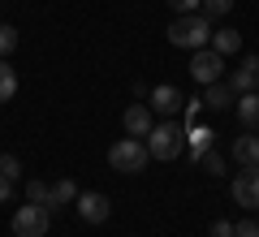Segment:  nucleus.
Listing matches in <instances>:
<instances>
[{"instance_id": "f257e3e1", "label": "nucleus", "mask_w": 259, "mask_h": 237, "mask_svg": "<svg viewBox=\"0 0 259 237\" xmlns=\"http://www.w3.org/2000/svg\"><path fill=\"white\" fill-rule=\"evenodd\" d=\"M168 43L173 48H190V52H199V48L212 43V18H203V13H177L173 22H168Z\"/></svg>"}, {"instance_id": "f03ea898", "label": "nucleus", "mask_w": 259, "mask_h": 237, "mask_svg": "<svg viewBox=\"0 0 259 237\" xmlns=\"http://www.w3.org/2000/svg\"><path fill=\"white\" fill-rule=\"evenodd\" d=\"M147 143H143V138H117V143L108 147V168L112 173H121V177H134V173H143V168H147Z\"/></svg>"}, {"instance_id": "7ed1b4c3", "label": "nucleus", "mask_w": 259, "mask_h": 237, "mask_svg": "<svg viewBox=\"0 0 259 237\" xmlns=\"http://www.w3.org/2000/svg\"><path fill=\"white\" fill-rule=\"evenodd\" d=\"M182 151H186V129L177 125L173 117H164L160 125H151V134H147V155L151 160H177Z\"/></svg>"}, {"instance_id": "20e7f679", "label": "nucleus", "mask_w": 259, "mask_h": 237, "mask_svg": "<svg viewBox=\"0 0 259 237\" xmlns=\"http://www.w3.org/2000/svg\"><path fill=\"white\" fill-rule=\"evenodd\" d=\"M52 228V207L44 203H22L13 211V237H48Z\"/></svg>"}, {"instance_id": "39448f33", "label": "nucleus", "mask_w": 259, "mask_h": 237, "mask_svg": "<svg viewBox=\"0 0 259 237\" xmlns=\"http://www.w3.org/2000/svg\"><path fill=\"white\" fill-rule=\"evenodd\" d=\"M186 73H190L199 86H212V82H221V73H225V56L212 52V48H199V52L190 56V65H186Z\"/></svg>"}, {"instance_id": "423d86ee", "label": "nucleus", "mask_w": 259, "mask_h": 237, "mask_svg": "<svg viewBox=\"0 0 259 237\" xmlns=\"http://www.w3.org/2000/svg\"><path fill=\"white\" fill-rule=\"evenodd\" d=\"M78 216L87 220V224H104V220L112 216V203H108V194H95V190H87V194H78Z\"/></svg>"}, {"instance_id": "0eeeda50", "label": "nucleus", "mask_w": 259, "mask_h": 237, "mask_svg": "<svg viewBox=\"0 0 259 237\" xmlns=\"http://www.w3.org/2000/svg\"><path fill=\"white\" fill-rule=\"evenodd\" d=\"M233 203L259 211V168H246V173L233 177Z\"/></svg>"}, {"instance_id": "6e6552de", "label": "nucleus", "mask_w": 259, "mask_h": 237, "mask_svg": "<svg viewBox=\"0 0 259 237\" xmlns=\"http://www.w3.org/2000/svg\"><path fill=\"white\" fill-rule=\"evenodd\" d=\"M121 125H125V134L130 138H147L151 134V104H130L125 112H121Z\"/></svg>"}, {"instance_id": "1a4fd4ad", "label": "nucleus", "mask_w": 259, "mask_h": 237, "mask_svg": "<svg viewBox=\"0 0 259 237\" xmlns=\"http://www.w3.org/2000/svg\"><path fill=\"white\" fill-rule=\"evenodd\" d=\"M147 100H151V108H156L160 117H177V112L186 108V95L177 91V86H168V82H164V86H151Z\"/></svg>"}, {"instance_id": "9d476101", "label": "nucleus", "mask_w": 259, "mask_h": 237, "mask_svg": "<svg viewBox=\"0 0 259 237\" xmlns=\"http://www.w3.org/2000/svg\"><path fill=\"white\" fill-rule=\"evenodd\" d=\"M212 143H216V134L207 125H199V121H194L190 129H186V151L194 155V164H199V160H203L207 151H212Z\"/></svg>"}, {"instance_id": "9b49d317", "label": "nucleus", "mask_w": 259, "mask_h": 237, "mask_svg": "<svg viewBox=\"0 0 259 237\" xmlns=\"http://www.w3.org/2000/svg\"><path fill=\"white\" fill-rule=\"evenodd\" d=\"M255 78H259V56H242V65L233 69L229 86H233L238 95H246V91H255Z\"/></svg>"}, {"instance_id": "f8f14e48", "label": "nucleus", "mask_w": 259, "mask_h": 237, "mask_svg": "<svg viewBox=\"0 0 259 237\" xmlns=\"http://www.w3.org/2000/svg\"><path fill=\"white\" fill-rule=\"evenodd\" d=\"M233 160H238L242 168H259V134L233 138Z\"/></svg>"}, {"instance_id": "ddd939ff", "label": "nucleus", "mask_w": 259, "mask_h": 237, "mask_svg": "<svg viewBox=\"0 0 259 237\" xmlns=\"http://www.w3.org/2000/svg\"><path fill=\"white\" fill-rule=\"evenodd\" d=\"M238 104V91H233L229 82H212V86H203V108H233Z\"/></svg>"}, {"instance_id": "4468645a", "label": "nucleus", "mask_w": 259, "mask_h": 237, "mask_svg": "<svg viewBox=\"0 0 259 237\" xmlns=\"http://www.w3.org/2000/svg\"><path fill=\"white\" fill-rule=\"evenodd\" d=\"M238 121H242L246 129H259V91L238 95Z\"/></svg>"}, {"instance_id": "2eb2a0df", "label": "nucleus", "mask_w": 259, "mask_h": 237, "mask_svg": "<svg viewBox=\"0 0 259 237\" xmlns=\"http://www.w3.org/2000/svg\"><path fill=\"white\" fill-rule=\"evenodd\" d=\"M207 48H212V52H221V56H233V52L242 48V35H238L233 26H225V30H212V43H207Z\"/></svg>"}, {"instance_id": "dca6fc26", "label": "nucleus", "mask_w": 259, "mask_h": 237, "mask_svg": "<svg viewBox=\"0 0 259 237\" xmlns=\"http://www.w3.org/2000/svg\"><path fill=\"white\" fill-rule=\"evenodd\" d=\"M78 199V185L69 181V177H61V181L48 185V207H65V203H74Z\"/></svg>"}, {"instance_id": "f3484780", "label": "nucleus", "mask_w": 259, "mask_h": 237, "mask_svg": "<svg viewBox=\"0 0 259 237\" xmlns=\"http://www.w3.org/2000/svg\"><path fill=\"white\" fill-rule=\"evenodd\" d=\"M13 95H18V69L0 56V104H9Z\"/></svg>"}, {"instance_id": "a211bd4d", "label": "nucleus", "mask_w": 259, "mask_h": 237, "mask_svg": "<svg viewBox=\"0 0 259 237\" xmlns=\"http://www.w3.org/2000/svg\"><path fill=\"white\" fill-rule=\"evenodd\" d=\"M0 177H5V181H18L22 177V160L18 155H0Z\"/></svg>"}, {"instance_id": "6ab92c4d", "label": "nucleus", "mask_w": 259, "mask_h": 237, "mask_svg": "<svg viewBox=\"0 0 259 237\" xmlns=\"http://www.w3.org/2000/svg\"><path fill=\"white\" fill-rule=\"evenodd\" d=\"M229 9H233V0H203V5H199V13H203V18H225Z\"/></svg>"}, {"instance_id": "aec40b11", "label": "nucleus", "mask_w": 259, "mask_h": 237, "mask_svg": "<svg viewBox=\"0 0 259 237\" xmlns=\"http://www.w3.org/2000/svg\"><path fill=\"white\" fill-rule=\"evenodd\" d=\"M18 48V26H0V56H9Z\"/></svg>"}, {"instance_id": "412c9836", "label": "nucleus", "mask_w": 259, "mask_h": 237, "mask_svg": "<svg viewBox=\"0 0 259 237\" xmlns=\"http://www.w3.org/2000/svg\"><path fill=\"white\" fill-rule=\"evenodd\" d=\"M203 168H207L212 177H225V155H221V151H207V155H203Z\"/></svg>"}, {"instance_id": "4be33fe9", "label": "nucleus", "mask_w": 259, "mask_h": 237, "mask_svg": "<svg viewBox=\"0 0 259 237\" xmlns=\"http://www.w3.org/2000/svg\"><path fill=\"white\" fill-rule=\"evenodd\" d=\"M26 199H30V203H44V207H48V181H26Z\"/></svg>"}, {"instance_id": "5701e85b", "label": "nucleus", "mask_w": 259, "mask_h": 237, "mask_svg": "<svg viewBox=\"0 0 259 237\" xmlns=\"http://www.w3.org/2000/svg\"><path fill=\"white\" fill-rule=\"evenodd\" d=\"M233 237H259V220H238L233 224Z\"/></svg>"}, {"instance_id": "b1692460", "label": "nucleus", "mask_w": 259, "mask_h": 237, "mask_svg": "<svg viewBox=\"0 0 259 237\" xmlns=\"http://www.w3.org/2000/svg\"><path fill=\"white\" fill-rule=\"evenodd\" d=\"M168 9L173 13H199V5H203V0H164Z\"/></svg>"}, {"instance_id": "393cba45", "label": "nucleus", "mask_w": 259, "mask_h": 237, "mask_svg": "<svg viewBox=\"0 0 259 237\" xmlns=\"http://www.w3.org/2000/svg\"><path fill=\"white\" fill-rule=\"evenodd\" d=\"M182 112H186V117H190V121H199V112H203V95H190Z\"/></svg>"}, {"instance_id": "a878e982", "label": "nucleus", "mask_w": 259, "mask_h": 237, "mask_svg": "<svg viewBox=\"0 0 259 237\" xmlns=\"http://www.w3.org/2000/svg\"><path fill=\"white\" fill-rule=\"evenodd\" d=\"M212 237H233V220H212Z\"/></svg>"}, {"instance_id": "bb28decb", "label": "nucleus", "mask_w": 259, "mask_h": 237, "mask_svg": "<svg viewBox=\"0 0 259 237\" xmlns=\"http://www.w3.org/2000/svg\"><path fill=\"white\" fill-rule=\"evenodd\" d=\"M9 194H13V181H5V177H0V203H9Z\"/></svg>"}, {"instance_id": "cd10ccee", "label": "nucleus", "mask_w": 259, "mask_h": 237, "mask_svg": "<svg viewBox=\"0 0 259 237\" xmlns=\"http://www.w3.org/2000/svg\"><path fill=\"white\" fill-rule=\"evenodd\" d=\"M255 91H259V78H255Z\"/></svg>"}]
</instances>
